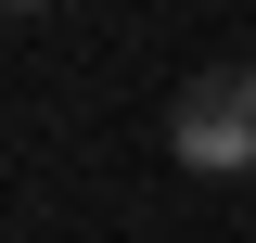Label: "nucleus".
<instances>
[{"instance_id": "2", "label": "nucleus", "mask_w": 256, "mask_h": 243, "mask_svg": "<svg viewBox=\"0 0 256 243\" xmlns=\"http://www.w3.org/2000/svg\"><path fill=\"white\" fill-rule=\"evenodd\" d=\"M13 13H52V0H13Z\"/></svg>"}, {"instance_id": "1", "label": "nucleus", "mask_w": 256, "mask_h": 243, "mask_svg": "<svg viewBox=\"0 0 256 243\" xmlns=\"http://www.w3.org/2000/svg\"><path fill=\"white\" fill-rule=\"evenodd\" d=\"M166 154H180L192 180H256V52L218 64V77H192L166 102Z\"/></svg>"}]
</instances>
